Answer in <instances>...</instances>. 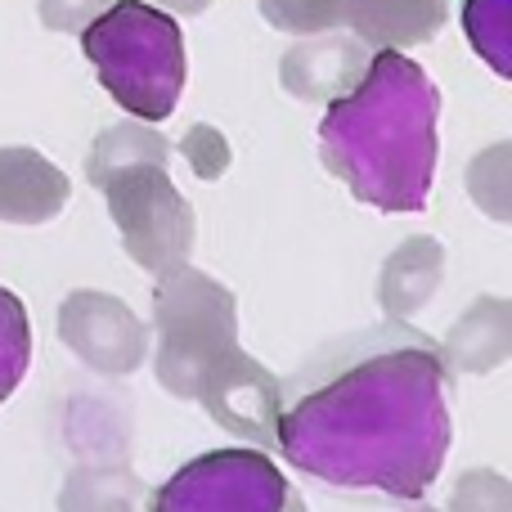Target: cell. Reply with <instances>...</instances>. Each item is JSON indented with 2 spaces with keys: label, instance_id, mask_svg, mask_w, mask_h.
<instances>
[{
  "label": "cell",
  "instance_id": "obj_1",
  "mask_svg": "<svg viewBox=\"0 0 512 512\" xmlns=\"http://www.w3.org/2000/svg\"><path fill=\"white\" fill-rule=\"evenodd\" d=\"M450 391L441 342L387 319L279 378L274 454L337 490L423 499L450 454Z\"/></svg>",
  "mask_w": 512,
  "mask_h": 512
},
{
  "label": "cell",
  "instance_id": "obj_2",
  "mask_svg": "<svg viewBox=\"0 0 512 512\" xmlns=\"http://www.w3.org/2000/svg\"><path fill=\"white\" fill-rule=\"evenodd\" d=\"M441 90L400 50L369 54L346 95L328 99L319 158L360 203L378 212H423L436 171Z\"/></svg>",
  "mask_w": 512,
  "mask_h": 512
},
{
  "label": "cell",
  "instance_id": "obj_3",
  "mask_svg": "<svg viewBox=\"0 0 512 512\" xmlns=\"http://www.w3.org/2000/svg\"><path fill=\"white\" fill-rule=\"evenodd\" d=\"M81 50L95 63L99 86L131 117L158 126L176 113L185 90V36L167 9L149 0H113L81 32Z\"/></svg>",
  "mask_w": 512,
  "mask_h": 512
},
{
  "label": "cell",
  "instance_id": "obj_4",
  "mask_svg": "<svg viewBox=\"0 0 512 512\" xmlns=\"http://www.w3.org/2000/svg\"><path fill=\"white\" fill-rule=\"evenodd\" d=\"M153 373L176 400H194L203 378L239 355V301L194 265L158 274L153 288Z\"/></svg>",
  "mask_w": 512,
  "mask_h": 512
},
{
  "label": "cell",
  "instance_id": "obj_5",
  "mask_svg": "<svg viewBox=\"0 0 512 512\" xmlns=\"http://www.w3.org/2000/svg\"><path fill=\"white\" fill-rule=\"evenodd\" d=\"M108 216H113L122 248L131 252V261L140 270H149L153 279L176 265L189 261L194 252V207L176 189V180L167 176V167L158 162H135L104 180Z\"/></svg>",
  "mask_w": 512,
  "mask_h": 512
},
{
  "label": "cell",
  "instance_id": "obj_6",
  "mask_svg": "<svg viewBox=\"0 0 512 512\" xmlns=\"http://www.w3.org/2000/svg\"><path fill=\"white\" fill-rule=\"evenodd\" d=\"M149 512H306V499L265 450H212L162 481Z\"/></svg>",
  "mask_w": 512,
  "mask_h": 512
},
{
  "label": "cell",
  "instance_id": "obj_7",
  "mask_svg": "<svg viewBox=\"0 0 512 512\" xmlns=\"http://www.w3.org/2000/svg\"><path fill=\"white\" fill-rule=\"evenodd\" d=\"M59 337L86 369L108 373V378L135 373L149 355V328L140 324V315L126 301H117L113 292L95 288H77L63 297Z\"/></svg>",
  "mask_w": 512,
  "mask_h": 512
},
{
  "label": "cell",
  "instance_id": "obj_8",
  "mask_svg": "<svg viewBox=\"0 0 512 512\" xmlns=\"http://www.w3.org/2000/svg\"><path fill=\"white\" fill-rule=\"evenodd\" d=\"M198 405L207 409L216 427H225L239 441H252L256 450H274V427H279V378L252 360L248 351L230 355L221 369H212L198 387Z\"/></svg>",
  "mask_w": 512,
  "mask_h": 512
},
{
  "label": "cell",
  "instance_id": "obj_9",
  "mask_svg": "<svg viewBox=\"0 0 512 512\" xmlns=\"http://www.w3.org/2000/svg\"><path fill=\"white\" fill-rule=\"evenodd\" d=\"M369 68V45L355 36L319 32L310 41L292 45L279 59V81L288 95L306 99V104H328V99L346 95Z\"/></svg>",
  "mask_w": 512,
  "mask_h": 512
},
{
  "label": "cell",
  "instance_id": "obj_10",
  "mask_svg": "<svg viewBox=\"0 0 512 512\" xmlns=\"http://www.w3.org/2000/svg\"><path fill=\"white\" fill-rule=\"evenodd\" d=\"M68 176L45 153L27 144L0 149V221L5 225H45L68 207Z\"/></svg>",
  "mask_w": 512,
  "mask_h": 512
},
{
  "label": "cell",
  "instance_id": "obj_11",
  "mask_svg": "<svg viewBox=\"0 0 512 512\" xmlns=\"http://www.w3.org/2000/svg\"><path fill=\"white\" fill-rule=\"evenodd\" d=\"M450 18V0H351L346 27L355 41L400 50V45H423Z\"/></svg>",
  "mask_w": 512,
  "mask_h": 512
},
{
  "label": "cell",
  "instance_id": "obj_12",
  "mask_svg": "<svg viewBox=\"0 0 512 512\" xmlns=\"http://www.w3.org/2000/svg\"><path fill=\"white\" fill-rule=\"evenodd\" d=\"M512 351V306L504 297H477L441 342L450 373H495Z\"/></svg>",
  "mask_w": 512,
  "mask_h": 512
},
{
  "label": "cell",
  "instance_id": "obj_13",
  "mask_svg": "<svg viewBox=\"0 0 512 512\" xmlns=\"http://www.w3.org/2000/svg\"><path fill=\"white\" fill-rule=\"evenodd\" d=\"M445 279V248L427 234L405 239L396 252L387 256L378 279V301L387 310V319H414L427 301L436 297Z\"/></svg>",
  "mask_w": 512,
  "mask_h": 512
},
{
  "label": "cell",
  "instance_id": "obj_14",
  "mask_svg": "<svg viewBox=\"0 0 512 512\" xmlns=\"http://www.w3.org/2000/svg\"><path fill=\"white\" fill-rule=\"evenodd\" d=\"M144 486L126 459H81L59 490V512H135Z\"/></svg>",
  "mask_w": 512,
  "mask_h": 512
},
{
  "label": "cell",
  "instance_id": "obj_15",
  "mask_svg": "<svg viewBox=\"0 0 512 512\" xmlns=\"http://www.w3.org/2000/svg\"><path fill=\"white\" fill-rule=\"evenodd\" d=\"M135 162H158L167 167L171 162V140L149 122H117L108 131H99V140L90 144V185L104 189V180L122 167H135Z\"/></svg>",
  "mask_w": 512,
  "mask_h": 512
},
{
  "label": "cell",
  "instance_id": "obj_16",
  "mask_svg": "<svg viewBox=\"0 0 512 512\" xmlns=\"http://www.w3.org/2000/svg\"><path fill=\"white\" fill-rule=\"evenodd\" d=\"M126 418L113 409V400H95L81 396L68 409V445L81 459H126L131 445H126Z\"/></svg>",
  "mask_w": 512,
  "mask_h": 512
},
{
  "label": "cell",
  "instance_id": "obj_17",
  "mask_svg": "<svg viewBox=\"0 0 512 512\" xmlns=\"http://www.w3.org/2000/svg\"><path fill=\"white\" fill-rule=\"evenodd\" d=\"M463 32L499 77H512V0H463Z\"/></svg>",
  "mask_w": 512,
  "mask_h": 512
},
{
  "label": "cell",
  "instance_id": "obj_18",
  "mask_svg": "<svg viewBox=\"0 0 512 512\" xmlns=\"http://www.w3.org/2000/svg\"><path fill=\"white\" fill-rule=\"evenodd\" d=\"M32 360V328H27V310L23 301L9 288H0V405L18 391Z\"/></svg>",
  "mask_w": 512,
  "mask_h": 512
},
{
  "label": "cell",
  "instance_id": "obj_19",
  "mask_svg": "<svg viewBox=\"0 0 512 512\" xmlns=\"http://www.w3.org/2000/svg\"><path fill=\"white\" fill-rule=\"evenodd\" d=\"M261 18L288 36H319L346 27V9L351 0H256Z\"/></svg>",
  "mask_w": 512,
  "mask_h": 512
},
{
  "label": "cell",
  "instance_id": "obj_20",
  "mask_svg": "<svg viewBox=\"0 0 512 512\" xmlns=\"http://www.w3.org/2000/svg\"><path fill=\"white\" fill-rule=\"evenodd\" d=\"M450 512H512V490L495 468L463 472L450 495Z\"/></svg>",
  "mask_w": 512,
  "mask_h": 512
},
{
  "label": "cell",
  "instance_id": "obj_21",
  "mask_svg": "<svg viewBox=\"0 0 512 512\" xmlns=\"http://www.w3.org/2000/svg\"><path fill=\"white\" fill-rule=\"evenodd\" d=\"M180 153H185L189 171L198 180H221L230 171V144H225V135L216 126H203V122L189 126L185 140H180Z\"/></svg>",
  "mask_w": 512,
  "mask_h": 512
},
{
  "label": "cell",
  "instance_id": "obj_22",
  "mask_svg": "<svg viewBox=\"0 0 512 512\" xmlns=\"http://www.w3.org/2000/svg\"><path fill=\"white\" fill-rule=\"evenodd\" d=\"M108 5H113V0H36V14H41L45 32L81 36Z\"/></svg>",
  "mask_w": 512,
  "mask_h": 512
},
{
  "label": "cell",
  "instance_id": "obj_23",
  "mask_svg": "<svg viewBox=\"0 0 512 512\" xmlns=\"http://www.w3.org/2000/svg\"><path fill=\"white\" fill-rule=\"evenodd\" d=\"M508 144H495V149L486 153L481 162H472L468 167V189H472V198H477L481 207H486L490 216H499V207H495V194H504V185H508V176H504V167H508Z\"/></svg>",
  "mask_w": 512,
  "mask_h": 512
},
{
  "label": "cell",
  "instance_id": "obj_24",
  "mask_svg": "<svg viewBox=\"0 0 512 512\" xmlns=\"http://www.w3.org/2000/svg\"><path fill=\"white\" fill-rule=\"evenodd\" d=\"M149 5H158V9H171V14H203L207 5H212V0H149Z\"/></svg>",
  "mask_w": 512,
  "mask_h": 512
},
{
  "label": "cell",
  "instance_id": "obj_25",
  "mask_svg": "<svg viewBox=\"0 0 512 512\" xmlns=\"http://www.w3.org/2000/svg\"><path fill=\"white\" fill-rule=\"evenodd\" d=\"M418 512H441V508H418Z\"/></svg>",
  "mask_w": 512,
  "mask_h": 512
}]
</instances>
